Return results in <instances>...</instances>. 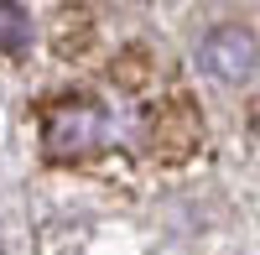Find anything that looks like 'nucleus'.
Here are the masks:
<instances>
[{
  "label": "nucleus",
  "instance_id": "1",
  "mask_svg": "<svg viewBox=\"0 0 260 255\" xmlns=\"http://www.w3.org/2000/svg\"><path fill=\"white\" fill-rule=\"evenodd\" d=\"M104 141V110L94 99H52L42 110V146L47 156L68 162V156H89Z\"/></svg>",
  "mask_w": 260,
  "mask_h": 255
},
{
  "label": "nucleus",
  "instance_id": "2",
  "mask_svg": "<svg viewBox=\"0 0 260 255\" xmlns=\"http://www.w3.org/2000/svg\"><path fill=\"white\" fill-rule=\"evenodd\" d=\"M260 62V37L240 21H219L203 42H198V68L213 83H245Z\"/></svg>",
  "mask_w": 260,
  "mask_h": 255
},
{
  "label": "nucleus",
  "instance_id": "3",
  "mask_svg": "<svg viewBox=\"0 0 260 255\" xmlns=\"http://www.w3.org/2000/svg\"><path fill=\"white\" fill-rule=\"evenodd\" d=\"M31 47V11L0 0V52H26Z\"/></svg>",
  "mask_w": 260,
  "mask_h": 255
}]
</instances>
